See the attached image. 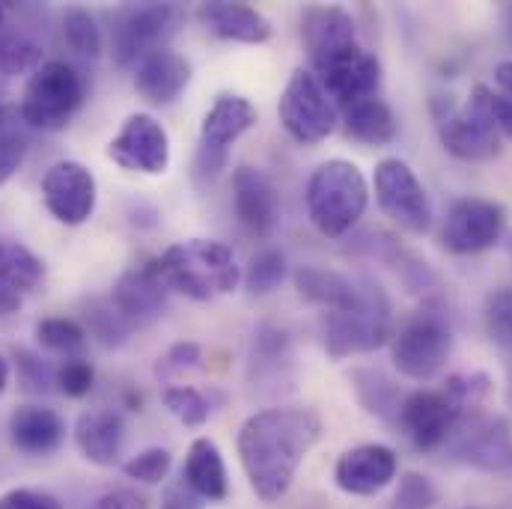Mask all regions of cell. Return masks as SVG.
I'll list each match as a JSON object with an SVG mask.
<instances>
[{"label": "cell", "instance_id": "cell-1", "mask_svg": "<svg viewBox=\"0 0 512 509\" xmlns=\"http://www.w3.org/2000/svg\"><path fill=\"white\" fill-rule=\"evenodd\" d=\"M322 435V417L313 408L277 405L251 414L239 429V459L259 501H280L301 462Z\"/></svg>", "mask_w": 512, "mask_h": 509}, {"label": "cell", "instance_id": "cell-2", "mask_svg": "<svg viewBox=\"0 0 512 509\" xmlns=\"http://www.w3.org/2000/svg\"><path fill=\"white\" fill-rule=\"evenodd\" d=\"M304 200L313 227L328 239H340L352 233L355 224L364 218L370 203V185L358 164L346 158H331L313 170Z\"/></svg>", "mask_w": 512, "mask_h": 509}, {"label": "cell", "instance_id": "cell-3", "mask_svg": "<svg viewBox=\"0 0 512 509\" xmlns=\"http://www.w3.org/2000/svg\"><path fill=\"white\" fill-rule=\"evenodd\" d=\"M155 265L170 292H179L194 301L227 295L242 280L233 251L215 239H191L173 245L155 259Z\"/></svg>", "mask_w": 512, "mask_h": 509}, {"label": "cell", "instance_id": "cell-4", "mask_svg": "<svg viewBox=\"0 0 512 509\" xmlns=\"http://www.w3.org/2000/svg\"><path fill=\"white\" fill-rule=\"evenodd\" d=\"M393 310L390 298L376 280H361L358 301L346 310L322 313L319 331L328 358L343 361L352 355H370L390 340Z\"/></svg>", "mask_w": 512, "mask_h": 509}, {"label": "cell", "instance_id": "cell-5", "mask_svg": "<svg viewBox=\"0 0 512 509\" xmlns=\"http://www.w3.org/2000/svg\"><path fill=\"white\" fill-rule=\"evenodd\" d=\"M84 99H87L84 75L66 60H48L30 75L18 114L27 128L60 131L75 120Z\"/></svg>", "mask_w": 512, "mask_h": 509}, {"label": "cell", "instance_id": "cell-6", "mask_svg": "<svg viewBox=\"0 0 512 509\" xmlns=\"http://www.w3.org/2000/svg\"><path fill=\"white\" fill-rule=\"evenodd\" d=\"M453 355V328L435 307L408 316L390 337V361L411 382H432Z\"/></svg>", "mask_w": 512, "mask_h": 509}, {"label": "cell", "instance_id": "cell-7", "mask_svg": "<svg viewBox=\"0 0 512 509\" xmlns=\"http://www.w3.org/2000/svg\"><path fill=\"white\" fill-rule=\"evenodd\" d=\"M435 111V128L441 146L459 158V161H492L501 152V134L492 126L483 84H477L465 105H456L450 96H438L432 102Z\"/></svg>", "mask_w": 512, "mask_h": 509}, {"label": "cell", "instance_id": "cell-8", "mask_svg": "<svg viewBox=\"0 0 512 509\" xmlns=\"http://www.w3.org/2000/svg\"><path fill=\"white\" fill-rule=\"evenodd\" d=\"M277 117H280V126L286 128V134L304 146L322 143L328 134H334V128L340 123L337 105L331 102L328 90L313 75V69H304V66L289 75L277 102Z\"/></svg>", "mask_w": 512, "mask_h": 509}, {"label": "cell", "instance_id": "cell-9", "mask_svg": "<svg viewBox=\"0 0 512 509\" xmlns=\"http://www.w3.org/2000/svg\"><path fill=\"white\" fill-rule=\"evenodd\" d=\"M182 9L176 3H128L117 9L111 27V51L117 66L134 69L143 57L158 48L176 33Z\"/></svg>", "mask_w": 512, "mask_h": 509}, {"label": "cell", "instance_id": "cell-10", "mask_svg": "<svg viewBox=\"0 0 512 509\" xmlns=\"http://www.w3.org/2000/svg\"><path fill=\"white\" fill-rule=\"evenodd\" d=\"M376 200L384 218L411 236H423L432 227V200L417 173L402 158H382L376 164Z\"/></svg>", "mask_w": 512, "mask_h": 509}, {"label": "cell", "instance_id": "cell-11", "mask_svg": "<svg viewBox=\"0 0 512 509\" xmlns=\"http://www.w3.org/2000/svg\"><path fill=\"white\" fill-rule=\"evenodd\" d=\"M256 123V108L236 93H224L206 111L200 126V146H197V170L206 179H215L230 164L233 143Z\"/></svg>", "mask_w": 512, "mask_h": 509}, {"label": "cell", "instance_id": "cell-12", "mask_svg": "<svg viewBox=\"0 0 512 509\" xmlns=\"http://www.w3.org/2000/svg\"><path fill=\"white\" fill-rule=\"evenodd\" d=\"M465 417L471 414H465L462 405L444 387H438V390L405 393L396 423L417 450H438L441 444L450 441V435Z\"/></svg>", "mask_w": 512, "mask_h": 509}, {"label": "cell", "instance_id": "cell-13", "mask_svg": "<svg viewBox=\"0 0 512 509\" xmlns=\"http://www.w3.org/2000/svg\"><path fill=\"white\" fill-rule=\"evenodd\" d=\"M507 212L495 200L462 197L450 206L441 230V245L456 256H474L495 248L504 236Z\"/></svg>", "mask_w": 512, "mask_h": 509}, {"label": "cell", "instance_id": "cell-14", "mask_svg": "<svg viewBox=\"0 0 512 509\" xmlns=\"http://www.w3.org/2000/svg\"><path fill=\"white\" fill-rule=\"evenodd\" d=\"M96 176L81 161H57L42 176L45 209L66 227H81L96 212Z\"/></svg>", "mask_w": 512, "mask_h": 509}, {"label": "cell", "instance_id": "cell-15", "mask_svg": "<svg viewBox=\"0 0 512 509\" xmlns=\"http://www.w3.org/2000/svg\"><path fill=\"white\" fill-rule=\"evenodd\" d=\"M108 158L131 173L158 176L170 164V137L149 114H131L120 134L108 143Z\"/></svg>", "mask_w": 512, "mask_h": 509}, {"label": "cell", "instance_id": "cell-16", "mask_svg": "<svg viewBox=\"0 0 512 509\" xmlns=\"http://www.w3.org/2000/svg\"><path fill=\"white\" fill-rule=\"evenodd\" d=\"M450 447L456 459L477 471L512 477V429L501 417H477L471 420V426H465L462 420L450 435Z\"/></svg>", "mask_w": 512, "mask_h": 509}, {"label": "cell", "instance_id": "cell-17", "mask_svg": "<svg viewBox=\"0 0 512 509\" xmlns=\"http://www.w3.org/2000/svg\"><path fill=\"white\" fill-rule=\"evenodd\" d=\"M301 42L307 48L313 72L361 48L355 18L343 6H310L301 15Z\"/></svg>", "mask_w": 512, "mask_h": 509}, {"label": "cell", "instance_id": "cell-18", "mask_svg": "<svg viewBox=\"0 0 512 509\" xmlns=\"http://www.w3.org/2000/svg\"><path fill=\"white\" fill-rule=\"evenodd\" d=\"M313 75L322 81V87L328 90L331 102L340 111H346L364 99H373L382 90V63L367 48H355L352 54L334 60L331 66H325Z\"/></svg>", "mask_w": 512, "mask_h": 509}, {"label": "cell", "instance_id": "cell-19", "mask_svg": "<svg viewBox=\"0 0 512 509\" xmlns=\"http://www.w3.org/2000/svg\"><path fill=\"white\" fill-rule=\"evenodd\" d=\"M396 471H399V459L387 444H361L337 459L334 480L340 492L370 498L396 480Z\"/></svg>", "mask_w": 512, "mask_h": 509}, {"label": "cell", "instance_id": "cell-20", "mask_svg": "<svg viewBox=\"0 0 512 509\" xmlns=\"http://www.w3.org/2000/svg\"><path fill=\"white\" fill-rule=\"evenodd\" d=\"M233 206L239 224L256 239H268L280 221V197L274 182L248 164L236 167L233 173Z\"/></svg>", "mask_w": 512, "mask_h": 509}, {"label": "cell", "instance_id": "cell-21", "mask_svg": "<svg viewBox=\"0 0 512 509\" xmlns=\"http://www.w3.org/2000/svg\"><path fill=\"white\" fill-rule=\"evenodd\" d=\"M167 283L158 274L155 259L128 268L126 274L114 283V307L126 316L131 325H146L152 319L161 316V310L167 307Z\"/></svg>", "mask_w": 512, "mask_h": 509}, {"label": "cell", "instance_id": "cell-22", "mask_svg": "<svg viewBox=\"0 0 512 509\" xmlns=\"http://www.w3.org/2000/svg\"><path fill=\"white\" fill-rule=\"evenodd\" d=\"M188 84H191V63L170 48H158L134 66V90L149 105L176 102Z\"/></svg>", "mask_w": 512, "mask_h": 509}, {"label": "cell", "instance_id": "cell-23", "mask_svg": "<svg viewBox=\"0 0 512 509\" xmlns=\"http://www.w3.org/2000/svg\"><path fill=\"white\" fill-rule=\"evenodd\" d=\"M200 24L227 42H245V45H262L271 39L274 27L271 21L248 3H233V0H209L197 6Z\"/></svg>", "mask_w": 512, "mask_h": 509}, {"label": "cell", "instance_id": "cell-24", "mask_svg": "<svg viewBox=\"0 0 512 509\" xmlns=\"http://www.w3.org/2000/svg\"><path fill=\"white\" fill-rule=\"evenodd\" d=\"M123 441H126L123 417L111 408H93L75 420V444L90 465L114 468L120 462Z\"/></svg>", "mask_w": 512, "mask_h": 509}, {"label": "cell", "instance_id": "cell-25", "mask_svg": "<svg viewBox=\"0 0 512 509\" xmlns=\"http://www.w3.org/2000/svg\"><path fill=\"white\" fill-rule=\"evenodd\" d=\"M9 438L27 456H51L66 438V423L54 408L21 405L9 417Z\"/></svg>", "mask_w": 512, "mask_h": 509}, {"label": "cell", "instance_id": "cell-26", "mask_svg": "<svg viewBox=\"0 0 512 509\" xmlns=\"http://www.w3.org/2000/svg\"><path fill=\"white\" fill-rule=\"evenodd\" d=\"M248 379L254 387H280L292 379V340L286 331L274 325H259L251 346Z\"/></svg>", "mask_w": 512, "mask_h": 509}, {"label": "cell", "instance_id": "cell-27", "mask_svg": "<svg viewBox=\"0 0 512 509\" xmlns=\"http://www.w3.org/2000/svg\"><path fill=\"white\" fill-rule=\"evenodd\" d=\"M182 483L203 501H224L230 495L227 465L215 441L209 438L191 441L185 465H182Z\"/></svg>", "mask_w": 512, "mask_h": 509}, {"label": "cell", "instance_id": "cell-28", "mask_svg": "<svg viewBox=\"0 0 512 509\" xmlns=\"http://www.w3.org/2000/svg\"><path fill=\"white\" fill-rule=\"evenodd\" d=\"M295 280V289L304 301L322 307L325 313H334V310H346L358 301V292H361V280H352L340 271H331V268H316V265H301L295 268L292 274Z\"/></svg>", "mask_w": 512, "mask_h": 509}, {"label": "cell", "instance_id": "cell-29", "mask_svg": "<svg viewBox=\"0 0 512 509\" xmlns=\"http://www.w3.org/2000/svg\"><path fill=\"white\" fill-rule=\"evenodd\" d=\"M343 131L364 146H384L396 137V117L382 96H373L343 111Z\"/></svg>", "mask_w": 512, "mask_h": 509}, {"label": "cell", "instance_id": "cell-30", "mask_svg": "<svg viewBox=\"0 0 512 509\" xmlns=\"http://www.w3.org/2000/svg\"><path fill=\"white\" fill-rule=\"evenodd\" d=\"M45 274L42 259L33 254L30 248H24L15 239L0 236V283L15 289V292H27L33 289Z\"/></svg>", "mask_w": 512, "mask_h": 509}, {"label": "cell", "instance_id": "cell-31", "mask_svg": "<svg viewBox=\"0 0 512 509\" xmlns=\"http://www.w3.org/2000/svg\"><path fill=\"white\" fill-rule=\"evenodd\" d=\"M352 384H355V393H358L361 405L370 414L384 417V420H396L405 393L390 382L387 376H382L379 370H355L352 373Z\"/></svg>", "mask_w": 512, "mask_h": 509}, {"label": "cell", "instance_id": "cell-32", "mask_svg": "<svg viewBox=\"0 0 512 509\" xmlns=\"http://www.w3.org/2000/svg\"><path fill=\"white\" fill-rule=\"evenodd\" d=\"M63 39L69 45V51L75 57H81V60H99V54H102V27L81 6L66 9V15H63Z\"/></svg>", "mask_w": 512, "mask_h": 509}, {"label": "cell", "instance_id": "cell-33", "mask_svg": "<svg viewBox=\"0 0 512 509\" xmlns=\"http://www.w3.org/2000/svg\"><path fill=\"white\" fill-rule=\"evenodd\" d=\"M84 319H87L90 334H93L105 349H120V346H126L131 331H134V325L128 322L117 307H114V301H99V298L90 301Z\"/></svg>", "mask_w": 512, "mask_h": 509}, {"label": "cell", "instance_id": "cell-34", "mask_svg": "<svg viewBox=\"0 0 512 509\" xmlns=\"http://www.w3.org/2000/svg\"><path fill=\"white\" fill-rule=\"evenodd\" d=\"M36 340L48 349V352H57V355H66V358H78V352L87 346V331L72 322V319H42L36 325Z\"/></svg>", "mask_w": 512, "mask_h": 509}, {"label": "cell", "instance_id": "cell-35", "mask_svg": "<svg viewBox=\"0 0 512 509\" xmlns=\"http://www.w3.org/2000/svg\"><path fill=\"white\" fill-rule=\"evenodd\" d=\"M161 399H164V408L185 426H203L212 414V402L197 387L173 384L161 393Z\"/></svg>", "mask_w": 512, "mask_h": 509}, {"label": "cell", "instance_id": "cell-36", "mask_svg": "<svg viewBox=\"0 0 512 509\" xmlns=\"http://www.w3.org/2000/svg\"><path fill=\"white\" fill-rule=\"evenodd\" d=\"M283 277H286V259H283V254L274 251V248H265V251L251 256L248 271H245L242 280H245L251 295H268V292H274L283 283Z\"/></svg>", "mask_w": 512, "mask_h": 509}, {"label": "cell", "instance_id": "cell-37", "mask_svg": "<svg viewBox=\"0 0 512 509\" xmlns=\"http://www.w3.org/2000/svg\"><path fill=\"white\" fill-rule=\"evenodd\" d=\"M170 465H173V456L167 447H146L140 450L137 456H131L126 465H123V474L134 483H143V486H158L167 480L170 474Z\"/></svg>", "mask_w": 512, "mask_h": 509}, {"label": "cell", "instance_id": "cell-38", "mask_svg": "<svg viewBox=\"0 0 512 509\" xmlns=\"http://www.w3.org/2000/svg\"><path fill=\"white\" fill-rule=\"evenodd\" d=\"M483 322H486V334L492 343L512 349V289H495L489 292L486 298V307H483Z\"/></svg>", "mask_w": 512, "mask_h": 509}, {"label": "cell", "instance_id": "cell-39", "mask_svg": "<svg viewBox=\"0 0 512 509\" xmlns=\"http://www.w3.org/2000/svg\"><path fill=\"white\" fill-rule=\"evenodd\" d=\"M438 504V492L429 477L408 471L402 474L396 492H393V509H432Z\"/></svg>", "mask_w": 512, "mask_h": 509}, {"label": "cell", "instance_id": "cell-40", "mask_svg": "<svg viewBox=\"0 0 512 509\" xmlns=\"http://www.w3.org/2000/svg\"><path fill=\"white\" fill-rule=\"evenodd\" d=\"M15 364H18V382L30 393H48L57 384V367H51L48 361L36 358L33 352L18 349L15 352Z\"/></svg>", "mask_w": 512, "mask_h": 509}, {"label": "cell", "instance_id": "cell-41", "mask_svg": "<svg viewBox=\"0 0 512 509\" xmlns=\"http://www.w3.org/2000/svg\"><path fill=\"white\" fill-rule=\"evenodd\" d=\"M444 390L462 405L465 414H471L492 390V379L486 373H459V376H450L444 382Z\"/></svg>", "mask_w": 512, "mask_h": 509}, {"label": "cell", "instance_id": "cell-42", "mask_svg": "<svg viewBox=\"0 0 512 509\" xmlns=\"http://www.w3.org/2000/svg\"><path fill=\"white\" fill-rule=\"evenodd\" d=\"M93 382H96V370L84 358H66L57 367V390L63 396L81 399V396H87L93 390Z\"/></svg>", "mask_w": 512, "mask_h": 509}, {"label": "cell", "instance_id": "cell-43", "mask_svg": "<svg viewBox=\"0 0 512 509\" xmlns=\"http://www.w3.org/2000/svg\"><path fill=\"white\" fill-rule=\"evenodd\" d=\"M203 361V349L191 340H182V343H173L164 358L158 361V376H167V373H179V370H191V367H200Z\"/></svg>", "mask_w": 512, "mask_h": 509}, {"label": "cell", "instance_id": "cell-44", "mask_svg": "<svg viewBox=\"0 0 512 509\" xmlns=\"http://www.w3.org/2000/svg\"><path fill=\"white\" fill-rule=\"evenodd\" d=\"M0 509H63V504L39 489H9L0 495Z\"/></svg>", "mask_w": 512, "mask_h": 509}, {"label": "cell", "instance_id": "cell-45", "mask_svg": "<svg viewBox=\"0 0 512 509\" xmlns=\"http://www.w3.org/2000/svg\"><path fill=\"white\" fill-rule=\"evenodd\" d=\"M24 155H27V134L0 137V188L15 176V170L21 167Z\"/></svg>", "mask_w": 512, "mask_h": 509}, {"label": "cell", "instance_id": "cell-46", "mask_svg": "<svg viewBox=\"0 0 512 509\" xmlns=\"http://www.w3.org/2000/svg\"><path fill=\"white\" fill-rule=\"evenodd\" d=\"M483 99H486V111H489V120L492 126L498 128V134H507L512 137V99L504 93H495L483 84Z\"/></svg>", "mask_w": 512, "mask_h": 509}, {"label": "cell", "instance_id": "cell-47", "mask_svg": "<svg viewBox=\"0 0 512 509\" xmlns=\"http://www.w3.org/2000/svg\"><path fill=\"white\" fill-rule=\"evenodd\" d=\"M90 509H146V498L131 489H117L102 495Z\"/></svg>", "mask_w": 512, "mask_h": 509}, {"label": "cell", "instance_id": "cell-48", "mask_svg": "<svg viewBox=\"0 0 512 509\" xmlns=\"http://www.w3.org/2000/svg\"><path fill=\"white\" fill-rule=\"evenodd\" d=\"M203 498H197L185 483H176L164 492V501H161V509H203L200 504Z\"/></svg>", "mask_w": 512, "mask_h": 509}, {"label": "cell", "instance_id": "cell-49", "mask_svg": "<svg viewBox=\"0 0 512 509\" xmlns=\"http://www.w3.org/2000/svg\"><path fill=\"white\" fill-rule=\"evenodd\" d=\"M18 307H21V292H15V289H9V286L0 283V316H9Z\"/></svg>", "mask_w": 512, "mask_h": 509}, {"label": "cell", "instance_id": "cell-50", "mask_svg": "<svg viewBox=\"0 0 512 509\" xmlns=\"http://www.w3.org/2000/svg\"><path fill=\"white\" fill-rule=\"evenodd\" d=\"M495 81H498L501 93L512 99V60H504V63L495 66Z\"/></svg>", "mask_w": 512, "mask_h": 509}, {"label": "cell", "instance_id": "cell-51", "mask_svg": "<svg viewBox=\"0 0 512 509\" xmlns=\"http://www.w3.org/2000/svg\"><path fill=\"white\" fill-rule=\"evenodd\" d=\"M6 384H9V361L0 355V396H3V390H6Z\"/></svg>", "mask_w": 512, "mask_h": 509}, {"label": "cell", "instance_id": "cell-52", "mask_svg": "<svg viewBox=\"0 0 512 509\" xmlns=\"http://www.w3.org/2000/svg\"><path fill=\"white\" fill-rule=\"evenodd\" d=\"M507 30H510V36H512V6L507 9Z\"/></svg>", "mask_w": 512, "mask_h": 509}, {"label": "cell", "instance_id": "cell-53", "mask_svg": "<svg viewBox=\"0 0 512 509\" xmlns=\"http://www.w3.org/2000/svg\"><path fill=\"white\" fill-rule=\"evenodd\" d=\"M507 245H510V254H512V236H510V242H507Z\"/></svg>", "mask_w": 512, "mask_h": 509}, {"label": "cell", "instance_id": "cell-54", "mask_svg": "<svg viewBox=\"0 0 512 509\" xmlns=\"http://www.w3.org/2000/svg\"><path fill=\"white\" fill-rule=\"evenodd\" d=\"M465 509H471V507H465Z\"/></svg>", "mask_w": 512, "mask_h": 509}]
</instances>
